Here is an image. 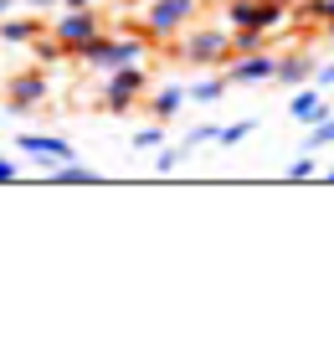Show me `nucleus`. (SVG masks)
<instances>
[{"instance_id":"obj_1","label":"nucleus","mask_w":334,"mask_h":360,"mask_svg":"<svg viewBox=\"0 0 334 360\" xmlns=\"http://www.w3.org/2000/svg\"><path fill=\"white\" fill-rule=\"evenodd\" d=\"M144 46H149V37H124V31H103L88 52H82V62H88L93 72H113V68H129V62H144Z\"/></svg>"},{"instance_id":"obj_2","label":"nucleus","mask_w":334,"mask_h":360,"mask_svg":"<svg viewBox=\"0 0 334 360\" xmlns=\"http://www.w3.org/2000/svg\"><path fill=\"white\" fill-rule=\"evenodd\" d=\"M144 93H149V72L139 68V62L103 72V88H98V98H103V108H108V113H129Z\"/></svg>"},{"instance_id":"obj_3","label":"nucleus","mask_w":334,"mask_h":360,"mask_svg":"<svg viewBox=\"0 0 334 360\" xmlns=\"http://www.w3.org/2000/svg\"><path fill=\"white\" fill-rule=\"evenodd\" d=\"M180 62H191V68H216V62H231V31H216V26L180 31Z\"/></svg>"},{"instance_id":"obj_4","label":"nucleus","mask_w":334,"mask_h":360,"mask_svg":"<svg viewBox=\"0 0 334 360\" xmlns=\"http://www.w3.org/2000/svg\"><path fill=\"white\" fill-rule=\"evenodd\" d=\"M195 11H200V0H149V11H144L149 41H155V37H180Z\"/></svg>"},{"instance_id":"obj_5","label":"nucleus","mask_w":334,"mask_h":360,"mask_svg":"<svg viewBox=\"0 0 334 360\" xmlns=\"http://www.w3.org/2000/svg\"><path fill=\"white\" fill-rule=\"evenodd\" d=\"M52 37L67 46V57H82L98 37H103V26H98V15H93V11H62V15H57V26H52Z\"/></svg>"},{"instance_id":"obj_6","label":"nucleus","mask_w":334,"mask_h":360,"mask_svg":"<svg viewBox=\"0 0 334 360\" xmlns=\"http://www.w3.org/2000/svg\"><path fill=\"white\" fill-rule=\"evenodd\" d=\"M46 93H52V77H46L41 68H26V72H11V77H6V103H11L15 113L46 103Z\"/></svg>"},{"instance_id":"obj_7","label":"nucleus","mask_w":334,"mask_h":360,"mask_svg":"<svg viewBox=\"0 0 334 360\" xmlns=\"http://www.w3.org/2000/svg\"><path fill=\"white\" fill-rule=\"evenodd\" d=\"M15 144H21V155L41 160L46 170H52V165H62V160H77V150H72V144H67L62 134H21Z\"/></svg>"},{"instance_id":"obj_8","label":"nucleus","mask_w":334,"mask_h":360,"mask_svg":"<svg viewBox=\"0 0 334 360\" xmlns=\"http://www.w3.org/2000/svg\"><path fill=\"white\" fill-rule=\"evenodd\" d=\"M273 77H278V57H273V52H247V57H231V83L257 88V83H273Z\"/></svg>"},{"instance_id":"obj_9","label":"nucleus","mask_w":334,"mask_h":360,"mask_svg":"<svg viewBox=\"0 0 334 360\" xmlns=\"http://www.w3.org/2000/svg\"><path fill=\"white\" fill-rule=\"evenodd\" d=\"M314 72H319V62H314L309 52H288V57H278V77H273V83H283V88H304Z\"/></svg>"},{"instance_id":"obj_10","label":"nucleus","mask_w":334,"mask_h":360,"mask_svg":"<svg viewBox=\"0 0 334 360\" xmlns=\"http://www.w3.org/2000/svg\"><path fill=\"white\" fill-rule=\"evenodd\" d=\"M186 98H191V88H180V83H165V88H155L149 93V113H155L160 124H170L180 108H186Z\"/></svg>"},{"instance_id":"obj_11","label":"nucleus","mask_w":334,"mask_h":360,"mask_svg":"<svg viewBox=\"0 0 334 360\" xmlns=\"http://www.w3.org/2000/svg\"><path fill=\"white\" fill-rule=\"evenodd\" d=\"M288 113L309 129V124H319L324 113H329V103H324V93H319V88H298V93H293V103H288Z\"/></svg>"},{"instance_id":"obj_12","label":"nucleus","mask_w":334,"mask_h":360,"mask_svg":"<svg viewBox=\"0 0 334 360\" xmlns=\"http://www.w3.org/2000/svg\"><path fill=\"white\" fill-rule=\"evenodd\" d=\"M52 186H98V170L93 165H77V160H62V165L46 170Z\"/></svg>"},{"instance_id":"obj_13","label":"nucleus","mask_w":334,"mask_h":360,"mask_svg":"<svg viewBox=\"0 0 334 360\" xmlns=\"http://www.w3.org/2000/svg\"><path fill=\"white\" fill-rule=\"evenodd\" d=\"M267 31L262 26H231V57H247V52H267Z\"/></svg>"},{"instance_id":"obj_14","label":"nucleus","mask_w":334,"mask_h":360,"mask_svg":"<svg viewBox=\"0 0 334 360\" xmlns=\"http://www.w3.org/2000/svg\"><path fill=\"white\" fill-rule=\"evenodd\" d=\"M31 37H41V21H31V15H6V21H0V41L21 46Z\"/></svg>"},{"instance_id":"obj_15","label":"nucleus","mask_w":334,"mask_h":360,"mask_svg":"<svg viewBox=\"0 0 334 360\" xmlns=\"http://www.w3.org/2000/svg\"><path fill=\"white\" fill-rule=\"evenodd\" d=\"M191 160V150L186 144H160V155H155V175H175L180 165Z\"/></svg>"},{"instance_id":"obj_16","label":"nucleus","mask_w":334,"mask_h":360,"mask_svg":"<svg viewBox=\"0 0 334 360\" xmlns=\"http://www.w3.org/2000/svg\"><path fill=\"white\" fill-rule=\"evenodd\" d=\"M329 144H334V113H324L319 124H309V139H304V150H314V155H319V150H329Z\"/></svg>"},{"instance_id":"obj_17","label":"nucleus","mask_w":334,"mask_h":360,"mask_svg":"<svg viewBox=\"0 0 334 360\" xmlns=\"http://www.w3.org/2000/svg\"><path fill=\"white\" fill-rule=\"evenodd\" d=\"M226 83H231V77H200V83L191 88V98H195V103H221Z\"/></svg>"},{"instance_id":"obj_18","label":"nucleus","mask_w":334,"mask_h":360,"mask_svg":"<svg viewBox=\"0 0 334 360\" xmlns=\"http://www.w3.org/2000/svg\"><path fill=\"white\" fill-rule=\"evenodd\" d=\"M31 52H37L41 62H52V68H57V62L67 57V46H62L57 37H46V31H41V37H31Z\"/></svg>"},{"instance_id":"obj_19","label":"nucleus","mask_w":334,"mask_h":360,"mask_svg":"<svg viewBox=\"0 0 334 360\" xmlns=\"http://www.w3.org/2000/svg\"><path fill=\"white\" fill-rule=\"evenodd\" d=\"M165 144V124H144V129H134V150H160Z\"/></svg>"},{"instance_id":"obj_20","label":"nucleus","mask_w":334,"mask_h":360,"mask_svg":"<svg viewBox=\"0 0 334 360\" xmlns=\"http://www.w3.org/2000/svg\"><path fill=\"white\" fill-rule=\"evenodd\" d=\"M314 175H319V165H314V150H304V155H298L293 165H288V180L298 186V180H314Z\"/></svg>"},{"instance_id":"obj_21","label":"nucleus","mask_w":334,"mask_h":360,"mask_svg":"<svg viewBox=\"0 0 334 360\" xmlns=\"http://www.w3.org/2000/svg\"><path fill=\"white\" fill-rule=\"evenodd\" d=\"M211 139H221V129H216V124H195L180 144H186V150H200V144H211Z\"/></svg>"},{"instance_id":"obj_22","label":"nucleus","mask_w":334,"mask_h":360,"mask_svg":"<svg viewBox=\"0 0 334 360\" xmlns=\"http://www.w3.org/2000/svg\"><path fill=\"white\" fill-rule=\"evenodd\" d=\"M247 134H257V119H242V124H226V129H221V144H242Z\"/></svg>"},{"instance_id":"obj_23","label":"nucleus","mask_w":334,"mask_h":360,"mask_svg":"<svg viewBox=\"0 0 334 360\" xmlns=\"http://www.w3.org/2000/svg\"><path fill=\"white\" fill-rule=\"evenodd\" d=\"M15 175H21V165H15V160H6V155H0V186H11Z\"/></svg>"},{"instance_id":"obj_24","label":"nucleus","mask_w":334,"mask_h":360,"mask_svg":"<svg viewBox=\"0 0 334 360\" xmlns=\"http://www.w3.org/2000/svg\"><path fill=\"white\" fill-rule=\"evenodd\" d=\"M98 0H62V11H93Z\"/></svg>"},{"instance_id":"obj_25","label":"nucleus","mask_w":334,"mask_h":360,"mask_svg":"<svg viewBox=\"0 0 334 360\" xmlns=\"http://www.w3.org/2000/svg\"><path fill=\"white\" fill-rule=\"evenodd\" d=\"M26 6H31V11H46V6H57V0H26Z\"/></svg>"},{"instance_id":"obj_26","label":"nucleus","mask_w":334,"mask_h":360,"mask_svg":"<svg viewBox=\"0 0 334 360\" xmlns=\"http://www.w3.org/2000/svg\"><path fill=\"white\" fill-rule=\"evenodd\" d=\"M6 15H11V0H0V21H6Z\"/></svg>"},{"instance_id":"obj_27","label":"nucleus","mask_w":334,"mask_h":360,"mask_svg":"<svg viewBox=\"0 0 334 360\" xmlns=\"http://www.w3.org/2000/svg\"><path fill=\"white\" fill-rule=\"evenodd\" d=\"M329 37H334V21H329Z\"/></svg>"},{"instance_id":"obj_28","label":"nucleus","mask_w":334,"mask_h":360,"mask_svg":"<svg viewBox=\"0 0 334 360\" xmlns=\"http://www.w3.org/2000/svg\"><path fill=\"white\" fill-rule=\"evenodd\" d=\"M329 180H334V170H329Z\"/></svg>"}]
</instances>
